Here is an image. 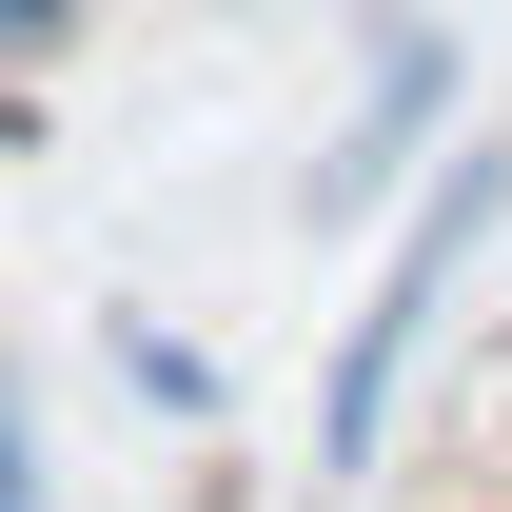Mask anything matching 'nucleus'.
<instances>
[{"mask_svg":"<svg viewBox=\"0 0 512 512\" xmlns=\"http://www.w3.org/2000/svg\"><path fill=\"white\" fill-rule=\"evenodd\" d=\"M493 217H512V158H493V138H453L434 178H414V217H394L355 335H335V375H316V473H375V453H394V394H414V355H434V316H453V276H473Z\"/></svg>","mask_w":512,"mask_h":512,"instance_id":"nucleus-1","label":"nucleus"},{"mask_svg":"<svg viewBox=\"0 0 512 512\" xmlns=\"http://www.w3.org/2000/svg\"><path fill=\"white\" fill-rule=\"evenodd\" d=\"M453 119V40H375V79H355V119L316 138V217H394V178H414V138Z\"/></svg>","mask_w":512,"mask_h":512,"instance_id":"nucleus-2","label":"nucleus"},{"mask_svg":"<svg viewBox=\"0 0 512 512\" xmlns=\"http://www.w3.org/2000/svg\"><path fill=\"white\" fill-rule=\"evenodd\" d=\"M0 512H40V394L0 375Z\"/></svg>","mask_w":512,"mask_h":512,"instance_id":"nucleus-3","label":"nucleus"},{"mask_svg":"<svg viewBox=\"0 0 512 512\" xmlns=\"http://www.w3.org/2000/svg\"><path fill=\"white\" fill-rule=\"evenodd\" d=\"M99 0H0V60H40V40H79Z\"/></svg>","mask_w":512,"mask_h":512,"instance_id":"nucleus-4","label":"nucleus"}]
</instances>
